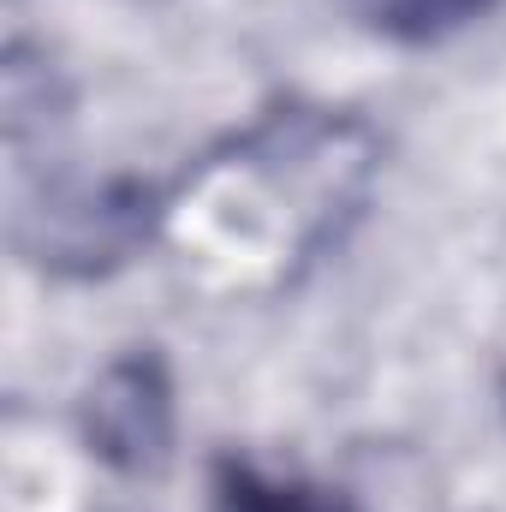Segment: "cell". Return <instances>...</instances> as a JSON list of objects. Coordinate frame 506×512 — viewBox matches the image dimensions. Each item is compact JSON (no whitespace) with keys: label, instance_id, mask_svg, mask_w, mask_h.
Returning <instances> with one entry per match:
<instances>
[{"label":"cell","instance_id":"1","mask_svg":"<svg viewBox=\"0 0 506 512\" xmlns=\"http://www.w3.org/2000/svg\"><path fill=\"white\" fill-rule=\"evenodd\" d=\"M90 447L120 471H155L173 441V393L155 358H126L90 387L84 405Z\"/></svg>","mask_w":506,"mask_h":512},{"label":"cell","instance_id":"2","mask_svg":"<svg viewBox=\"0 0 506 512\" xmlns=\"http://www.w3.org/2000/svg\"><path fill=\"white\" fill-rule=\"evenodd\" d=\"M221 512H352L334 495H316V489H286V483H262L256 471L227 465L221 471Z\"/></svg>","mask_w":506,"mask_h":512},{"label":"cell","instance_id":"3","mask_svg":"<svg viewBox=\"0 0 506 512\" xmlns=\"http://www.w3.org/2000/svg\"><path fill=\"white\" fill-rule=\"evenodd\" d=\"M471 6L483 0H370L381 24H411V30H429V24H447V18H465Z\"/></svg>","mask_w":506,"mask_h":512}]
</instances>
